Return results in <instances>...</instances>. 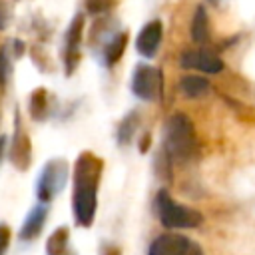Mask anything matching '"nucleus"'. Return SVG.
Listing matches in <instances>:
<instances>
[{"mask_svg":"<svg viewBox=\"0 0 255 255\" xmlns=\"http://www.w3.org/2000/svg\"><path fill=\"white\" fill-rule=\"evenodd\" d=\"M102 161L92 153H82L76 161L74 177V215L80 225H90L96 211V195Z\"/></svg>","mask_w":255,"mask_h":255,"instance_id":"f257e3e1","label":"nucleus"},{"mask_svg":"<svg viewBox=\"0 0 255 255\" xmlns=\"http://www.w3.org/2000/svg\"><path fill=\"white\" fill-rule=\"evenodd\" d=\"M163 143L165 151L169 157L177 161H189L197 155L199 143L195 137V129L191 120L185 114H173L165 122V131H163Z\"/></svg>","mask_w":255,"mask_h":255,"instance_id":"f03ea898","label":"nucleus"},{"mask_svg":"<svg viewBox=\"0 0 255 255\" xmlns=\"http://www.w3.org/2000/svg\"><path fill=\"white\" fill-rule=\"evenodd\" d=\"M155 211L159 221L169 229H191L201 223L199 211L177 203L167 191H159L155 195Z\"/></svg>","mask_w":255,"mask_h":255,"instance_id":"7ed1b4c3","label":"nucleus"},{"mask_svg":"<svg viewBox=\"0 0 255 255\" xmlns=\"http://www.w3.org/2000/svg\"><path fill=\"white\" fill-rule=\"evenodd\" d=\"M147 255H203L199 243L179 233H163L153 239Z\"/></svg>","mask_w":255,"mask_h":255,"instance_id":"20e7f679","label":"nucleus"},{"mask_svg":"<svg viewBox=\"0 0 255 255\" xmlns=\"http://www.w3.org/2000/svg\"><path fill=\"white\" fill-rule=\"evenodd\" d=\"M131 90L141 100L161 98V72L153 66L139 64L131 76Z\"/></svg>","mask_w":255,"mask_h":255,"instance_id":"39448f33","label":"nucleus"},{"mask_svg":"<svg viewBox=\"0 0 255 255\" xmlns=\"http://www.w3.org/2000/svg\"><path fill=\"white\" fill-rule=\"evenodd\" d=\"M66 181V165L62 161H52L44 167L42 171V177H40V183H38V195L40 199H52L64 185Z\"/></svg>","mask_w":255,"mask_h":255,"instance_id":"423d86ee","label":"nucleus"},{"mask_svg":"<svg viewBox=\"0 0 255 255\" xmlns=\"http://www.w3.org/2000/svg\"><path fill=\"white\" fill-rule=\"evenodd\" d=\"M183 68H195L207 74H219L223 70V62L221 58H217L215 54L207 52V50H187L181 54L179 58Z\"/></svg>","mask_w":255,"mask_h":255,"instance_id":"0eeeda50","label":"nucleus"},{"mask_svg":"<svg viewBox=\"0 0 255 255\" xmlns=\"http://www.w3.org/2000/svg\"><path fill=\"white\" fill-rule=\"evenodd\" d=\"M161 34H163V28H161V22L159 20L147 22L141 28V32L137 34V40H135L137 52L141 56H145V58L155 56V52L159 48V42H161Z\"/></svg>","mask_w":255,"mask_h":255,"instance_id":"6e6552de","label":"nucleus"},{"mask_svg":"<svg viewBox=\"0 0 255 255\" xmlns=\"http://www.w3.org/2000/svg\"><path fill=\"white\" fill-rule=\"evenodd\" d=\"M82 16H76L68 28V34H66V60H68V74L72 72V68L76 66V60H78V46H80V36H82Z\"/></svg>","mask_w":255,"mask_h":255,"instance_id":"1a4fd4ad","label":"nucleus"},{"mask_svg":"<svg viewBox=\"0 0 255 255\" xmlns=\"http://www.w3.org/2000/svg\"><path fill=\"white\" fill-rule=\"evenodd\" d=\"M191 38L195 44H205L209 40V20L203 6L195 8L193 20H191Z\"/></svg>","mask_w":255,"mask_h":255,"instance_id":"9d476101","label":"nucleus"},{"mask_svg":"<svg viewBox=\"0 0 255 255\" xmlns=\"http://www.w3.org/2000/svg\"><path fill=\"white\" fill-rule=\"evenodd\" d=\"M179 90L187 98H201L209 92V82L205 78H199V76H185L179 82Z\"/></svg>","mask_w":255,"mask_h":255,"instance_id":"9b49d317","label":"nucleus"},{"mask_svg":"<svg viewBox=\"0 0 255 255\" xmlns=\"http://www.w3.org/2000/svg\"><path fill=\"white\" fill-rule=\"evenodd\" d=\"M44 215H46L44 207L32 209L30 215H28V219H26V223H24V227H22V233L20 235L22 237H34V235H38V231H40V227L44 223Z\"/></svg>","mask_w":255,"mask_h":255,"instance_id":"f8f14e48","label":"nucleus"},{"mask_svg":"<svg viewBox=\"0 0 255 255\" xmlns=\"http://www.w3.org/2000/svg\"><path fill=\"white\" fill-rule=\"evenodd\" d=\"M8 18H10V10H8V4L4 0H0V28H6L8 24Z\"/></svg>","mask_w":255,"mask_h":255,"instance_id":"ddd939ff","label":"nucleus"},{"mask_svg":"<svg viewBox=\"0 0 255 255\" xmlns=\"http://www.w3.org/2000/svg\"><path fill=\"white\" fill-rule=\"evenodd\" d=\"M6 245H8V229L6 227H0V255H4Z\"/></svg>","mask_w":255,"mask_h":255,"instance_id":"4468645a","label":"nucleus"},{"mask_svg":"<svg viewBox=\"0 0 255 255\" xmlns=\"http://www.w3.org/2000/svg\"><path fill=\"white\" fill-rule=\"evenodd\" d=\"M0 151H2V143H0Z\"/></svg>","mask_w":255,"mask_h":255,"instance_id":"2eb2a0df","label":"nucleus"}]
</instances>
